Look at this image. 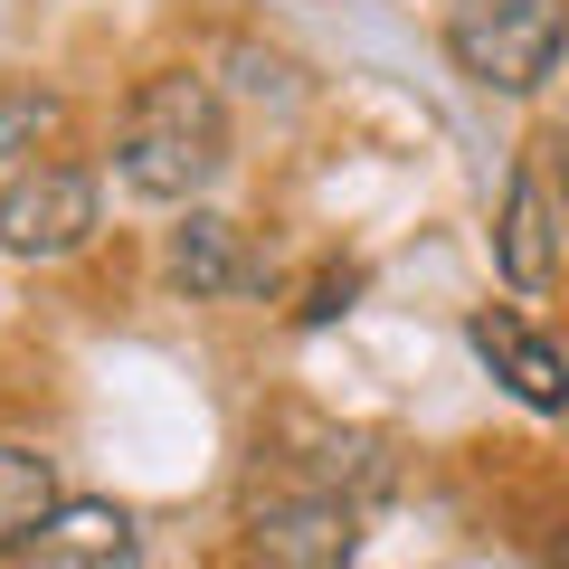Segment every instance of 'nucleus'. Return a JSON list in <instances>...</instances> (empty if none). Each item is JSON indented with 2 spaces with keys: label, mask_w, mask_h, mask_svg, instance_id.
Returning a JSON list of instances; mask_svg holds the SVG:
<instances>
[{
  "label": "nucleus",
  "mask_w": 569,
  "mask_h": 569,
  "mask_svg": "<svg viewBox=\"0 0 569 569\" xmlns=\"http://www.w3.org/2000/svg\"><path fill=\"white\" fill-rule=\"evenodd\" d=\"M466 342L485 351V370H493L522 408H569V361L522 323V313H493V305H485V313L466 323Z\"/></svg>",
  "instance_id": "nucleus-6"
},
{
  "label": "nucleus",
  "mask_w": 569,
  "mask_h": 569,
  "mask_svg": "<svg viewBox=\"0 0 569 569\" xmlns=\"http://www.w3.org/2000/svg\"><path fill=\"white\" fill-rule=\"evenodd\" d=\"M171 284H181V295H238L247 284V238L228 219H209V209H190L181 228H171Z\"/></svg>",
  "instance_id": "nucleus-8"
},
{
  "label": "nucleus",
  "mask_w": 569,
  "mask_h": 569,
  "mask_svg": "<svg viewBox=\"0 0 569 569\" xmlns=\"http://www.w3.org/2000/svg\"><path fill=\"white\" fill-rule=\"evenodd\" d=\"M238 550H247V569H351L361 493H342V485H323V475L276 456V475H257V493H247Z\"/></svg>",
  "instance_id": "nucleus-2"
},
{
  "label": "nucleus",
  "mask_w": 569,
  "mask_h": 569,
  "mask_svg": "<svg viewBox=\"0 0 569 569\" xmlns=\"http://www.w3.org/2000/svg\"><path fill=\"white\" fill-rule=\"evenodd\" d=\"M96 238V181L77 162H29L20 181L0 190V247L29 266H58Z\"/></svg>",
  "instance_id": "nucleus-4"
},
{
  "label": "nucleus",
  "mask_w": 569,
  "mask_h": 569,
  "mask_svg": "<svg viewBox=\"0 0 569 569\" xmlns=\"http://www.w3.org/2000/svg\"><path fill=\"white\" fill-rule=\"evenodd\" d=\"M20 569H142V541L114 503H58L20 550Z\"/></svg>",
  "instance_id": "nucleus-7"
},
{
  "label": "nucleus",
  "mask_w": 569,
  "mask_h": 569,
  "mask_svg": "<svg viewBox=\"0 0 569 569\" xmlns=\"http://www.w3.org/2000/svg\"><path fill=\"white\" fill-rule=\"evenodd\" d=\"M58 512V475L39 447H0V550H29L39 522Z\"/></svg>",
  "instance_id": "nucleus-9"
},
{
  "label": "nucleus",
  "mask_w": 569,
  "mask_h": 569,
  "mask_svg": "<svg viewBox=\"0 0 569 569\" xmlns=\"http://www.w3.org/2000/svg\"><path fill=\"white\" fill-rule=\"evenodd\" d=\"M550 190H560V200H569V123H560V133H550Z\"/></svg>",
  "instance_id": "nucleus-10"
},
{
  "label": "nucleus",
  "mask_w": 569,
  "mask_h": 569,
  "mask_svg": "<svg viewBox=\"0 0 569 569\" xmlns=\"http://www.w3.org/2000/svg\"><path fill=\"white\" fill-rule=\"evenodd\" d=\"M560 190H550V171H512V190H503V228H493V266L512 276V295H541L550 284V266H560Z\"/></svg>",
  "instance_id": "nucleus-5"
},
{
  "label": "nucleus",
  "mask_w": 569,
  "mask_h": 569,
  "mask_svg": "<svg viewBox=\"0 0 569 569\" xmlns=\"http://www.w3.org/2000/svg\"><path fill=\"white\" fill-rule=\"evenodd\" d=\"M114 171H123L133 200L190 209L228 171V104H219V86L190 77V67L142 77L133 104H123V123H114Z\"/></svg>",
  "instance_id": "nucleus-1"
},
{
  "label": "nucleus",
  "mask_w": 569,
  "mask_h": 569,
  "mask_svg": "<svg viewBox=\"0 0 569 569\" xmlns=\"http://www.w3.org/2000/svg\"><path fill=\"white\" fill-rule=\"evenodd\" d=\"M447 58L485 96H541L569 58V0H447Z\"/></svg>",
  "instance_id": "nucleus-3"
}]
</instances>
